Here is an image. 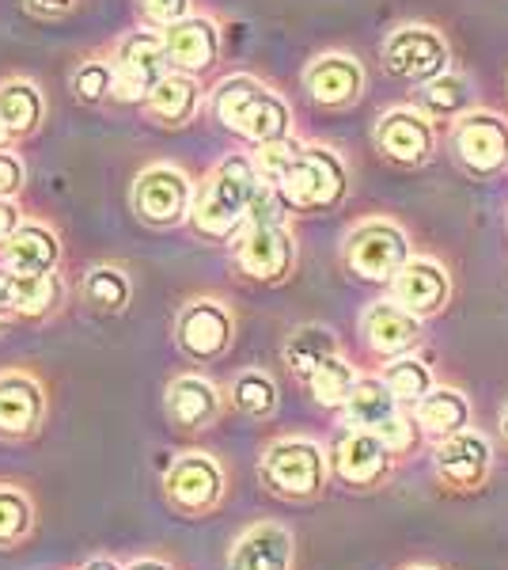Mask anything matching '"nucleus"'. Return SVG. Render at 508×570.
I'll use <instances>...</instances> for the list:
<instances>
[{
    "label": "nucleus",
    "instance_id": "cd10ccee",
    "mask_svg": "<svg viewBox=\"0 0 508 570\" xmlns=\"http://www.w3.org/2000/svg\"><path fill=\"white\" fill-rule=\"evenodd\" d=\"M414 411H418V426L425 434H437V438L459 434L470 422V403L456 389H432L421 403H414Z\"/></svg>",
    "mask_w": 508,
    "mask_h": 570
},
{
    "label": "nucleus",
    "instance_id": "ea45409f",
    "mask_svg": "<svg viewBox=\"0 0 508 570\" xmlns=\"http://www.w3.org/2000/svg\"><path fill=\"white\" fill-rule=\"evenodd\" d=\"M372 434L380 438L384 445L391 449V453H402V449L414 445V422H406L402 415H395V419H387L384 426H376Z\"/></svg>",
    "mask_w": 508,
    "mask_h": 570
},
{
    "label": "nucleus",
    "instance_id": "49530a36",
    "mask_svg": "<svg viewBox=\"0 0 508 570\" xmlns=\"http://www.w3.org/2000/svg\"><path fill=\"white\" fill-rule=\"evenodd\" d=\"M8 137H12V134H8V126L0 122V149H4V145H8Z\"/></svg>",
    "mask_w": 508,
    "mask_h": 570
},
{
    "label": "nucleus",
    "instance_id": "6e6552de",
    "mask_svg": "<svg viewBox=\"0 0 508 570\" xmlns=\"http://www.w3.org/2000/svg\"><path fill=\"white\" fill-rule=\"evenodd\" d=\"M258 475L281 499H311V494L322 491V480H327V456H322L316 441H277V445L266 449Z\"/></svg>",
    "mask_w": 508,
    "mask_h": 570
},
{
    "label": "nucleus",
    "instance_id": "c85d7f7f",
    "mask_svg": "<svg viewBox=\"0 0 508 570\" xmlns=\"http://www.w3.org/2000/svg\"><path fill=\"white\" fill-rule=\"evenodd\" d=\"M338 354V338L330 327H319V324H308L300 331H292L289 343H285V362H289V370L300 376V381H308L311 373L319 370L327 357Z\"/></svg>",
    "mask_w": 508,
    "mask_h": 570
},
{
    "label": "nucleus",
    "instance_id": "f257e3e1",
    "mask_svg": "<svg viewBox=\"0 0 508 570\" xmlns=\"http://www.w3.org/2000/svg\"><path fill=\"white\" fill-rule=\"evenodd\" d=\"M262 187V176L255 168V156L232 153L201 179L198 195H193L190 220L206 240H232L239 228L247 225L251 214L255 190Z\"/></svg>",
    "mask_w": 508,
    "mask_h": 570
},
{
    "label": "nucleus",
    "instance_id": "9d476101",
    "mask_svg": "<svg viewBox=\"0 0 508 570\" xmlns=\"http://www.w3.org/2000/svg\"><path fill=\"white\" fill-rule=\"evenodd\" d=\"M193 183L175 164H152L133 183V209L145 225L152 228H175L190 217L193 209Z\"/></svg>",
    "mask_w": 508,
    "mask_h": 570
},
{
    "label": "nucleus",
    "instance_id": "c03bdc74",
    "mask_svg": "<svg viewBox=\"0 0 508 570\" xmlns=\"http://www.w3.org/2000/svg\"><path fill=\"white\" fill-rule=\"evenodd\" d=\"M126 570H175V567L163 563V559H133Z\"/></svg>",
    "mask_w": 508,
    "mask_h": 570
},
{
    "label": "nucleus",
    "instance_id": "2f4dec72",
    "mask_svg": "<svg viewBox=\"0 0 508 570\" xmlns=\"http://www.w3.org/2000/svg\"><path fill=\"white\" fill-rule=\"evenodd\" d=\"M34 532V505L23 487L0 483V548L23 544Z\"/></svg>",
    "mask_w": 508,
    "mask_h": 570
},
{
    "label": "nucleus",
    "instance_id": "37998d69",
    "mask_svg": "<svg viewBox=\"0 0 508 570\" xmlns=\"http://www.w3.org/2000/svg\"><path fill=\"white\" fill-rule=\"evenodd\" d=\"M72 4H77V0H23L27 12L42 16V20H53V16L72 12Z\"/></svg>",
    "mask_w": 508,
    "mask_h": 570
},
{
    "label": "nucleus",
    "instance_id": "39448f33",
    "mask_svg": "<svg viewBox=\"0 0 508 570\" xmlns=\"http://www.w3.org/2000/svg\"><path fill=\"white\" fill-rule=\"evenodd\" d=\"M448 149L470 179H501L508 171V118L482 107L467 110L451 122Z\"/></svg>",
    "mask_w": 508,
    "mask_h": 570
},
{
    "label": "nucleus",
    "instance_id": "79ce46f5",
    "mask_svg": "<svg viewBox=\"0 0 508 570\" xmlns=\"http://www.w3.org/2000/svg\"><path fill=\"white\" fill-rule=\"evenodd\" d=\"M20 225H23L20 206H16L12 198H0V244L12 240V236L20 233Z\"/></svg>",
    "mask_w": 508,
    "mask_h": 570
},
{
    "label": "nucleus",
    "instance_id": "4c0bfd02",
    "mask_svg": "<svg viewBox=\"0 0 508 570\" xmlns=\"http://www.w3.org/2000/svg\"><path fill=\"white\" fill-rule=\"evenodd\" d=\"M137 8L152 27H171L190 16V0H137Z\"/></svg>",
    "mask_w": 508,
    "mask_h": 570
},
{
    "label": "nucleus",
    "instance_id": "f8f14e48",
    "mask_svg": "<svg viewBox=\"0 0 508 570\" xmlns=\"http://www.w3.org/2000/svg\"><path fill=\"white\" fill-rule=\"evenodd\" d=\"M236 338V320L228 312L225 301L198 297L179 312V324H175V343L190 362H217L228 354Z\"/></svg>",
    "mask_w": 508,
    "mask_h": 570
},
{
    "label": "nucleus",
    "instance_id": "f03ea898",
    "mask_svg": "<svg viewBox=\"0 0 508 570\" xmlns=\"http://www.w3.org/2000/svg\"><path fill=\"white\" fill-rule=\"evenodd\" d=\"M212 115H217L220 126L251 141L255 149L292 137V107L273 88H266L262 80L247 77V72L225 77L212 88Z\"/></svg>",
    "mask_w": 508,
    "mask_h": 570
},
{
    "label": "nucleus",
    "instance_id": "393cba45",
    "mask_svg": "<svg viewBox=\"0 0 508 570\" xmlns=\"http://www.w3.org/2000/svg\"><path fill=\"white\" fill-rule=\"evenodd\" d=\"M149 115L160 126H187L201 107V85L190 72H171L168 80H160L156 91L145 99Z\"/></svg>",
    "mask_w": 508,
    "mask_h": 570
},
{
    "label": "nucleus",
    "instance_id": "c756f323",
    "mask_svg": "<svg viewBox=\"0 0 508 570\" xmlns=\"http://www.w3.org/2000/svg\"><path fill=\"white\" fill-rule=\"evenodd\" d=\"M64 297V282L58 274H16V305H20V316L27 320H42L53 316Z\"/></svg>",
    "mask_w": 508,
    "mask_h": 570
},
{
    "label": "nucleus",
    "instance_id": "6ab92c4d",
    "mask_svg": "<svg viewBox=\"0 0 508 570\" xmlns=\"http://www.w3.org/2000/svg\"><path fill=\"white\" fill-rule=\"evenodd\" d=\"M360 335H365L368 351L380 357H402L418 346L421 338V316L406 312L395 301H376L368 305L365 320H360Z\"/></svg>",
    "mask_w": 508,
    "mask_h": 570
},
{
    "label": "nucleus",
    "instance_id": "4be33fe9",
    "mask_svg": "<svg viewBox=\"0 0 508 570\" xmlns=\"http://www.w3.org/2000/svg\"><path fill=\"white\" fill-rule=\"evenodd\" d=\"M61 263V240L50 225L39 220H23L20 233L4 244V266L16 274H50Z\"/></svg>",
    "mask_w": 508,
    "mask_h": 570
},
{
    "label": "nucleus",
    "instance_id": "7ed1b4c3",
    "mask_svg": "<svg viewBox=\"0 0 508 570\" xmlns=\"http://www.w3.org/2000/svg\"><path fill=\"white\" fill-rule=\"evenodd\" d=\"M273 190L297 214H330L349 195L346 160L327 145H303L297 160L273 183Z\"/></svg>",
    "mask_w": 508,
    "mask_h": 570
},
{
    "label": "nucleus",
    "instance_id": "4468645a",
    "mask_svg": "<svg viewBox=\"0 0 508 570\" xmlns=\"http://www.w3.org/2000/svg\"><path fill=\"white\" fill-rule=\"evenodd\" d=\"M387 464H391V449L372 430L349 426L346 434H338L335 449H330V468L349 487H376L387 475Z\"/></svg>",
    "mask_w": 508,
    "mask_h": 570
},
{
    "label": "nucleus",
    "instance_id": "a211bd4d",
    "mask_svg": "<svg viewBox=\"0 0 508 570\" xmlns=\"http://www.w3.org/2000/svg\"><path fill=\"white\" fill-rule=\"evenodd\" d=\"M46 392L27 373H0V438L23 441L42 426Z\"/></svg>",
    "mask_w": 508,
    "mask_h": 570
},
{
    "label": "nucleus",
    "instance_id": "e433bc0d",
    "mask_svg": "<svg viewBox=\"0 0 508 570\" xmlns=\"http://www.w3.org/2000/svg\"><path fill=\"white\" fill-rule=\"evenodd\" d=\"M300 149H303V145L297 141V137H281V141L258 145V149H255V168H258V176H262V183H270V187H273V183L281 179V171L297 160Z\"/></svg>",
    "mask_w": 508,
    "mask_h": 570
},
{
    "label": "nucleus",
    "instance_id": "aec40b11",
    "mask_svg": "<svg viewBox=\"0 0 508 570\" xmlns=\"http://www.w3.org/2000/svg\"><path fill=\"white\" fill-rule=\"evenodd\" d=\"M228 570H292V532L281 525H251L228 551Z\"/></svg>",
    "mask_w": 508,
    "mask_h": 570
},
{
    "label": "nucleus",
    "instance_id": "de8ad7c7",
    "mask_svg": "<svg viewBox=\"0 0 508 570\" xmlns=\"http://www.w3.org/2000/svg\"><path fill=\"white\" fill-rule=\"evenodd\" d=\"M501 430H505V438H508V407H505V415H501Z\"/></svg>",
    "mask_w": 508,
    "mask_h": 570
},
{
    "label": "nucleus",
    "instance_id": "473e14b6",
    "mask_svg": "<svg viewBox=\"0 0 508 570\" xmlns=\"http://www.w3.org/2000/svg\"><path fill=\"white\" fill-rule=\"evenodd\" d=\"M357 381L360 376L353 373V365H349L341 354H335L308 376V389H311V395H316L319 407H346V400H349V392H353Z\"/></svg>",
    "mask_w": 508,
    "mask_h": 570
},
{
    "label": "nucleus",
    "instance_id": "72a5a7b5",
    "mask_svg": "<svg viewBox=\"0 0 508 570\" xmlns=\"http://www.w3.org/2000/svg\"><path fill=\"white\" fill-rule=\"evenodd\" d=\"M232 407L247 419H270L277 411V384L262 370H247L232 381Z\"/></svg>",
    "mask_w": 508,
    "mask_h": 570
},
{
    "label": "nucleus",
    "instance_id": "423d86ee",
    "mask_svg": "<svg viewBox=\"0 0 508 570\" xmlns=\"http://www.w3.org/2000/svg\"><path fill=\"white\" fill-rule=\"evenodd\" d=\"M451 66V46L445 31L429 23H402L387 35L384 42V69L406 85H429V80L445 77Z\"/></svg>",
    "mask_w": 508,
    "mask_h": 570
},
{
    "label": "nucleus",
    "instance_id": "f3484780",
    "mask_svg": "<svg viewBox=\"0 0 508 570\" xmlns=\"http://www.w3.org/2000/svg\"><path fill=\"white\" fill-rule=\"evenodd\" d=\"M451 297V282L445 266L432 259H410L399 274L391 278V301L402 305L414 316H437Z\"/></svg>",
    "mask_w": 508,
    "mask_h": 570
},
{
    "label": "nucleus",
    "instance_id": "2eb2a0df",
    "mask_svg": "<svg viewBox=\"0 0 508 570\" xmlns=\"http://www.w3.org/2000/svg\"><path fill=\"white\" fill-rule=\"evenodd\" d=\"M303 88H308L311 104L341 110L353 107L365 91V69L349 53H319L308 69H303Z\"/></svg>",
    "mask_w": 508,
    "mask_h": 570
},
{
    "label": "nucleus",
    "instance_id": "20e7f679",
    "mask_svg": "<svg viewBox=\"0 0 508 570\" xmlns=\"http://www.w3.org/2000/svg\"><path fill=\"white\" fill-rule=\"evenodd\" d=\"M341 259H346L349 274H357L360 282L391 285L395 274L414 259L410 236H406V228L395 225V220L368 217L349 228L346 244H341Z\"/></svg>",
    "mask_w": 508,
    "mask_h": 570
},
{
    "label": "nucleus",
    "instance_id": "5701e85b",
    "mask_svg": "<svg viewBox=\"0 0 508 570\" xmlns=\"http://www.w3.org/2000/svg\"><path fill=\"white\" fill-rule=\"evenodd\" d=\"M437 468L451 487H475L489 468V445L486 438L459 430V434L445 438V445L437 449Z\"/></svg>",
    "mask_w": 508,
    "mask_h": 570
},
{
    "label": "nucleus",
    "instance_id": "7c9ffc66",
    "mask_svg": "<svg viewBox=\"0 0 508 570\" xmlns=\"http://www.w3.org/2000/svg\"><path fill=\"white\" fill-rule=\"evenodd\" d=\"M129 293H133V285H129L126 271H118V266H91L88 271L84 301L96 312H103V316H118V312H126Z\"/></svg>",
    "mask_w": 508,
    "mask_h": 570
},
{
    "label": "nucleus",
    "instance_id": "a878e982",
    "mask_svg": "<svg viewBox=\"0 0 508 570\" xmlns=\"http://www.w3.org/2000/svg\"><path fill=\"white\" fill-rule=\"evenodd\" d=\"M341 415H346V426L376 430V426H384L387 419L399 415V400H395V392L384 384V376H360L353 384V392H349L346 407H341Z\"/></svg>",
    "mask_w": 508,
    "mask_h": 570
},
{
    "label": "nucleus",
    "instance_id": "c9c22d12",
    "mask_svg": "<svg viewBox=\"0 0 508 570\" xmlns=\"http://www.w3.org/2000/svg\"><path fill=\"white\" fill-rule=\"evenodd\" d=\"M72 91H77L80 104H107L114 96V61L88 58L80 61V69L72 72Z\"/></svg>",
    "mask_w": 508,
    "mask_h": 570
},
{
    "label": "nucleus",
    "instance_id": "9b49d317",
    "mask_svg": "<svg viewBox=\"0 0 508 570\" xmlns=\"http://www.w3.org/2000/svg\"><path fill=\"white\" fill-rule=\"evenodd\" d=\"M232 259L236 271L251 282H285L297 266V240L289 233V220H281V225H243V233L236 236Z\"/></svg>",
    "mask_w": 508,
    "mask_h": 570
},
{
    "label": "nucleus",
    "instance_id": "b1692460",
    "mask_svg": "<svg viewBox=\"0 0 508 570\" xmlns=\"http://www.w3.org/2000/svg\"><path fill=\"white\" fill-rule=\"evenodd\" d=\"M414 107H418L425 118H432V122H459L467 110H475V88H470L467 77H459V72L448 69L445 77H437L418 88Z\"/></svg>",
    "mask_w": 508,
    "mask_h": 570
},
{
    "label": "nucleus",
    "instance_id": "dca6fc26",
    "mask_svg": "<svg viewBox=\"0 0 508 570\" xmlns=\"http://www.w3.org/2000/svg\"><path fill=\"white\" fill-rule=\"evenodd\" d=\"M163 46H168L171 69L179 72H206L220 58V27L209 16H187V20L163 27Z\"/></svg>",
    "mask_w": 508,
    "mask_h": 570
},
{
    "label": "nucleus",
    "instance_id": "58836bf2",
    "mask_svg": "<svg viewBox=\"0 0 508 570\" xmlns=\"http://www.w3.org/2000/svg\"><path fill=\"white\" fill-rule=\"evenodd\" d=\"M23 179H27V168H23L20 156L0 149V198H16V195H20Z\"/></svg>",
    "mask_w": 508,
    "mask_h": 570
},
{
    "label": "nucleus",
    "instance_id": "a18cd8bd",
    "mask_svg": "<svg viewBox=\"0 0 508 570\" xmlns=\"http://www.w3.org/2000/svg\"><path fill=\"white\" fill-rule=\"evenodd\" d=\"M80 570H126V567H118L114 559H88Z\"/></svg>",
    "mask_w": 508,
    "mask_h": 570
},
{
    "label": "nucleus",
    "instance_id": "1a4fd4ad",
    "mask_svg": "<svg viewBox=\"0 0 508 570\" xmlns=\"http://www.w3.org/2000/svg\"><path fill=\"white\" fill-rule=\"evenodd\" d=\"M163 499L175 513L182 518H201V513H212L225 499V468L212 461L209 453H179L175 464L163 475Z\"/></svg>",
    "mask_w": 508,
    "mask_h": 570
},
{
    "label": "nucleus",
    "instance_id": "bb28decb",
    "mask_svg": "<svg viewBox=\"0 0 508 570\" xmlns=\"http://www.w3.org/2000/svg\"><path fill=\"white\" fill-rule=\"evenodd\" d=\"M46 115V99L42 91L23 77H12L0 85V122L8 126L12 137H27L39 130Z\"/></svg>",
    "mask_w": 508,
    "mask_h": 570
},
{
    "label": "nucleus",
    "instance_id": "ddd939ff",
    "mask_svg": "<svg viewBox=\"0 0 508 570\" xmlns=\"http://www.w3.org/2000/svg\"><path fill=\"white\" fill-rule=\"evenodd\" d=\"M376 149L399 168H421L437 153V126L418 107H395L376 122Z\"/></svg>",
    "mask_w": 508,
    "mask_h": 570
},
{
    "label": "nucleus",
    "instance_id": "a19ab883",
    "mask_svg": "<svg viewBox=\"0 0 508 570\" xmlns=\"http://www.w3.org/2000/svg\"><path fill=\"white\" fill-rule=\"evenodd\" d=\"M20 316V305H16V271L12 266H0V324Z\"/></svg>",
    "mask_w": 508,
    "mask_h": 570
},
{
    "label": "nucleus",
    "instance_id": "0eeeda50",
    "mask_svg": "<svg viewBox=\"0 0 508 570\" xmlns=\"http://www.w3.org/2000/svg\"><path fill=\"white\" fill-rule=\"evenodd\" d=\"M171 77V58L163 31H133L114 50V99L145 104L160 80Z\"/></svg>",
    "mask_w": 508,
    "mask_h": 570
},
{
    "label": "nucleus",
    "instance_id": "f704fd0d",
    "mask_svg": "<svg viewBox=\"0 0 508 570\" xmlns=\"http://www.w3.org/2000/svg\"><path fill=\"white\" fill-rule=\"evenodd\" d=\"M384 384L395 392L399 403H421L425 395L432 392V373L418 357L402 354V357H391V365L384 370Z\"/></svg>",
    "mask_w": 508,
    "mask_h": 570
},
{
    "label": "nucleus",
    "instance_id": "412c9836",
    "mask_svg": "<svg viewBox=\"0 0 508 570\" xmlns=\"http://www.w3.org/2000/svg\"><path fill=\"white\" fill-rule=\"evenodd\" d=\"M220 400L217 384L206 381L198 373H187V376H175L171 389H168V415L175 426L182 430H209L212 422L220 419Z\"/></svg>",
    "mask_w": 508,
    "mask_h": 570
}]
</instances>
